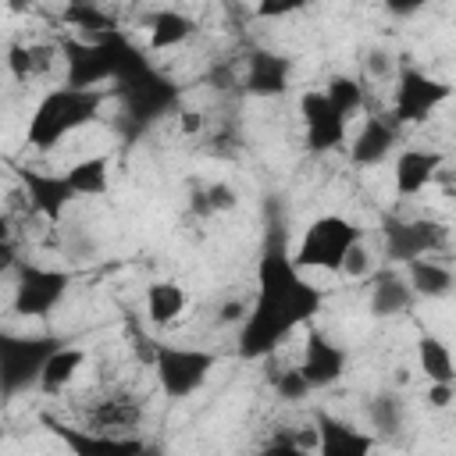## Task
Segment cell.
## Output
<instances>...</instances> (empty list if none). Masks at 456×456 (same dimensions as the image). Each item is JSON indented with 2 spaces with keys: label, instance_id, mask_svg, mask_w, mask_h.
Listing matches in <instances>:
<instances>
[{
  "label": "cell",
  "instance_id": "d6986e66",
  "mask_svg": "<svg viewBox=\"0 0 456 456\" xmlns=\"http://www.w3.org/2000/svg\"><path fill=\"white\" fill-rule=\"evenodd\" d=\"M406 281H410V289L417 296H428V299H438V296H445L452 289V274L431 256H420V260L406 264Z\"/></svg>",
  "mask_w": 456,
  "mask_h": 456
},
{
  "label": "cell",
  "instance_id": "6da1fadb",
  "mask_svg": "<svg viewBox=\"0 0 456 456\" xmlns=\"http://www.w3.org/2000/svg\"><path fill=\"white\" fill-rule=\"evenodd\" d=\"M260 285L256 306L242 321L239 353L242 356H267L289 338L303 321H310L321 306V289H314L292 264V256L267 253L260 260Z\"/></svg>",
  "mask_w": 456,
  "mask_h": 456
},
{
  "label": "cell",
  "instance_id": "277c9868",
  "mask_svg": "<svg viewBox=\"0 0 456 456\" xmlns=\"http://www.w3.org/2000/svg\"><path fill=\"white\" fill-rule=\"evenodd\" d=\"M153 370H157L160 388H164L171 399H185V395H192V392L207 381V374L214 370V353L185 349V346H157V353H153Z\"/></svg>",
  "mask_w": 456,
  "mask_h": 456
},
{
  "label": "cell",
  "instance_id": "7a4b0ae2",
  "mask_svg": "<svg viewBox=\"0 0 456 456\" xmlns=\"http://www.w3.org/2000/svg\"><path fill=\"white\" fill-rule=\"evenodd\" d=\"M360 239V228L349 221V217H338V214H321L314 217L299 242H296V253H292V264L299 274L314 278V274H338L342 267V256L349 253V246Z\"/></svg>",
  "mask_w": 456,
  "mask_h": 456
},
{
  "label": "cell",
  "instance_id": "52a82bcc",
  "mask_svg": "<svg viewBox=\"0 0 456 456\" xmlns=\"http://www.w3.org/2000/svg\"><path fill=\"white\" fill-rule=\"evenodd\" d=\"M342 367H346V353L335 346V342H328L324 335H310L306 338V346H303V363H299V370H303V378L310 381V388H328V385H335L338 378H342Z\"/></svg>",
  "mask_w": 456,
  "mask_h": 456
},
{
  "label": "cell",
  "instance_id": "8992f818",
  "mask_svg": "<svg viewBox=\"0 0 456 456\" xmlns=\"http://www.w3.org/2000/svg\"><path fill=\"white\" fill-rule=\"evenodd\" d=\"M299 114H303V128H306V146L310 150L324 153V150H335L346 139V121L335 114V107L328 103L324 93H303Z\"/></svg>",
  "mask_w": 456,
  "mask_h": 456
},
{
  "label": "cell",
  "instance_id": "9c48e42d",
  "mask_svg": "<svg viewBox=\"0 0 456 456\" xmlns=\"http://www.w3.org/2000/svg\"><path fill=\"white\" fill-rule=\"evenodd\" d=\"M75 456H135L142 449L139 438H125V435H100V431H89V428H64L57 424L53 428Z\"/></svg>",
  "mask_w": 456,
  "mask_h": 456
},
{
  "label": "cell",
  "instance_id": "3957f363",
  "mask_svg": "<svg viewBox=\"0 0 456 456\" xmlns=\"http://www.w3.org/2000/svg\"><path fill=\"white\" fill-rule=\"evenodd\" d=\"M100 96L96 93H86V86H71V89H57L50 93L36 114H32V125H28V142L46 150L53 142H61L68 132H75L78 125H86L96 110Z\"/></svg>",
  "mask_w": 456,
  "mask_h": 456
},
{
  "label": "cell",
  "instance_id": "cb8c5ba5",
  "mask_svg": "<svg viewBox=\"0 0 456 456\" xmlns=\"http://www.w3.org/2000/svg\"><path fill=\"white\" fill-rule=\"evenodd\" d=\"M324 96H328V103L335 107V114H338L342 121H349V118L363 107V86H360L356 78H349V75H335V78H328Z\"/></svg>",
  "mask_w": 456,
  "mask_h": 456
},
{
  "label": "cell",
  "instance_id": "4fadbf2b",
  "mask_svg": "<svg viewBox=\"0 0 456 456\" xmlns=\"http://www.w3.org/2000/svg\"><path fill=\"white\" fill-rule=\"evenodd\" d=\"M64 281H68V278L57 274V271L28 267L25 278H21V285H18V310H25V314H46V310L61 299Z\"/></svg>",
  "mask_w": 456,
  "mask_h": 456
},
{
  "label": "cell",
  "instance_id": "83f0119b",
  "mask_svg": "<svg viewBox=\"0 0 456 456\" xmlns=\"http://www.w3.org/2000/svg\"><path fill=\"white\" fill-rule=\"evenodd\" d=\"M256 456H314V452H306L292 435H285V438H278V442H271V445H264Z\"/></svg>",
  "mask_w": 456,
  "mask_h": 456
},
{
  "label": "cell",
  "instance_id": "2e32d148",
  "mask_svg": "<svg viewBox=\"0 0 456 456\" xmlns=\"http://www.w3.org/2000/svg\"><path fill=\"white\" fill-rule=\"evenodd\" d=\"M417 367L428 378V385H452L456 381V360H452L449 346L435 335H424L417 342Z\"/></svg>",
  "mask_w": 456,
  "mask_h": 456
},
{
  "label": "cell",
  "instance_id": "836d02e7",
  "mask_svg": "<svg viewBox=\"0 0 456 456\" xmlns=\"http://www.w3.org/2000/svg\"><path fill=\"white\" fill-rule=\"evenodd\" d=\"M135 456H164V452H160V445H146V442H142V449H139Z\"/></svg>",
  "mask_w": 456,
  "mask_h": 456
},
{
  "label": "cell",
  "instance_id": "4316f807",
  "mask_svg": "<svg viewBox=\"0 0 456 456\" xmlns=\"http://www.w3.org/2000/svg\"><path fill=\"white\" fill-rule=\"evenodd\" d=\"M370 420H374L381 431H392V428L399 424V410H395V403L385 399V395L374 399V403H370Z\"/></svg>",
  "mask_w": 456,
  "mask_h": 456
},
{
  "label": "cell",
  "instance_id": "ffe728a7",
  "mask_svg": "<svg viewBox=\"0 0 456 456\" xmlns=\"http://www.w3.org/2000/svg\"><path fill=\"white\" fill-rule=\"evenodd\" d=\"M189 36H192V21H189L182 11H160V14L150 21L146 43H150V50H175V46H182Z\"/></svg>",
  "mask_w": 456,
  "mask_h": 456
},
{
  "label": "cell",
  "instance_id": "9a60e30c",
  "mask_svg": "<svg viewBox=\"0 0 456 456\" xmlns=\"http://www.w3.org/2000/svg\"><path fill=\"white\" fill-rule=\"evenodd\" d=\"M82 363H86V353L82 349H75V346H57L46 360H43V370H39V388L43 392H64L75 378H78V370H82Z\"/></svg>",
  "mask_w": 456,
  "mask_h": 456
},
{
  "label": "cell",
  "instance_id": "7402d4cb",
  "mask_svg": "<svg viewBox=\"0 0 456 456\" xmlns=\"http://www.w3.org/2000/svg\"><path fill=\"white\" fill-rule=\"evenodd\" d=\"M392 150V128L385 125V121H378V118H370V121H363V128H360V135L353 139V160L356 164H378L385 153Z\"/></svg>",
  "mask_w": 456,
  "mask_h": 456
},
{
  "label": "cell",
  "instance_id": "e0dca14e",
  "mask_svg": "<svg viewBox=\"0 0 456 456\" xmlns=\"http://www.w3.org/2000/svg\"><path fill=\"white\" fill-rule=\"evenodd\" d=\"M185 314V289L178 281L146 285V317L153 324H175Z\"/></svg>",
  "mask_w": 456,
  "mask_h": 456
},
{
  "label": "cell",
  "instance_id": "1f68e13d",
  "mask_svg": "<svg viewBox=\"0 0 456 456\" xmlns=\"http://www.w3.org/2000/svg\"><path fill=\"white\" fill-rule=\"evenodd\" d=\"M242 310H246L242 303H224V306H221V321H246Z\"/></svg>",
  "mask_w": 456,
  "mask_h": 456
},
{
  "label": "cell",
  "instance_id": "603a6c76",
  "mask_svg": "<svg viewBox=\"0 0 456 456\" xmlns=\"http://www.w3.org/2000/svg\"><path fill=\"white\" fill-rule=\"evenodd\" d=\"M410 299H413L410 281H399V278H388V274L378 278L374 289H370V310H374L378 317H392V314L406 310Z\"/></svg>",
  "mask_w": 456,
  "mask_h": 456
},
{
  "label": "cell",
  "instance_id": "7c38bea8",
  "mask_svg": "<svg viewBox=\"0 0 456 456\" xmlns=\"http://www.w3.org/2000/svg\"><path fill=\"white\" fill-rule=\"evenodd\" d=\"M438 167H442V153H435V150H403L399 160H395V175H392L395 192H403V196L424 192L435 182Z\"/></svg>",
  "mask_w": 456,
  "mask_h": 456
},
{
  "label": "cell",
  "instance_id": "5bb4252c",
  "mask_svg": "<svg viewBox=\"0 0 456 456\" xmlns=\"http://www.w3.org/2000/svg\"><path fill=\"white\" fill-rule=\"evenodd\" d=\"M25 189H28V207H32L36 214L50 217V221H57V217L64 214L68 200L75 196L71 185H68V178H57V175H36V171L25 175Z\"/></svg>",
  "mask_w": 456,
  "mask_h": 456
},
{
  "label": "cell",
  "instance_id": "30bf717a",
  "mask_svg": "<svg viewBox=\"0 0 456 456\" xmlns=\"http://www.w3.org/2000/svg\"><path fill=\"white\" fill-rule=\"evenodd\" d=\"M142 420V406L128 395H110V399H100L89 413H86V428L89 431H100V435H125L132 428H139Z\"/></svg>",
  "mask_w": 456,
  "mask_h": 456
},
{
  "label": "cell",
  "instance_id": "4dcf8cb0",
  "mask_svg": "<svg viewBox=\"0 0 456 456\" xmlns=\"http://www.w3.org/2000/svg\"><path fill=\"white\" fill-rule=\"evenodd\" d=\"M299 4H285V0H274V4H256L253 7V14L256 18H281V14H289V11H296Z\"/></svg>",
  "mask_w": 456,
  "mask_h": 456
},
{
  "label": "cell",
  "instance_id": "8fae6325",
  "mask_svg": "<svg viewBox=\"0 0 456 456\" xmlns=\"http://www.w3.org/2000/svg\"><path fill=\"white\" fill-rule=\"evenodd\" d=\"M317 456H370L374 438L353 424H342L335 417H317Z\"/></svg>",
  "mask_w": 456,
  "mask_h": 456
},
{
  "label": "cell",
  "instance_id": "d4e9b609",
  "mask_svg": "<svg viewBox=\"0 0 456 456\" xmlns=\"http://www.w3.org/2000/svg\"><path fill=\"white\" fill-rule=\"evenodd\" d=\"M374 271V253L363 246V239H356L353 246H349V253L342 256V267H338V274L342 278H353V281H360V278H367Z\"/></svg>",
  "mask_w": 456,
  "mask_h": 456
},
{
  "label": "cell",
  "instance_id": "484cf974",
  "mask_svg": "<svg viewBox=\"0 0 456 456\" xmlns=\"http://www.w3.org/2000/svg\"><path fill=\"white\" fill-rule=\"evenodd\" d=\"M306 392H310V381L303 378L299 367H292V370H285V374L278 378V395H281V399H303Z\"/></svg>",
  "mask_w": 456,
  "mask_h": 456
},
{
  "label": "cell",
  "instance_id": "44dd1931",
  "mask_svg": "<svg viewBox=\"0 0 456 456\" xmlns=\"http://www.w3.org/2000/svg\"><path fill=\"white\" fill-rule=\"evenodd\" d=\"M285 75H289V64H285L281 57H274V53H256L253 64H249L246 86H249V93H256V96H274V93L285 89Z\"/></svg>",
  "mask_w": 456,
  "mask_h": 456
},
{
  "label": "cell",
  "instance_id": "d6a6232c",
  "mask_svg": "<svg viewBox=\"0 0 456 456\" xmlns=\"http://www.w3.org/2000/svg\"><path fill=\"white\" fill-rule=\"evenodd\" d=\"M367 71L381 75V71H385V53H370V61H367Z\"/></svg>",
  "mask_w": 456,
  "mask_h": 456
},
{
  "label": "cell",
  "instance_id": "ac0fdd59",
  "mask_svg": "<svg viewBox=\"0 0 456 456\" xmlns=\"http://www.w3.org/2000/svg\"><path fill=\"white\" fill-rule=\"evenodd\" d=\"M68 185L75 196H103L110 185V160L107 157H82L68 167Z\"/></svg>",
  "mask_w": 456,
  "mask_h": 456
},
{
  "label": "cell",
  "instance_id": "f546056e",
  "mask_svg": "<svg viewBox=\"0 0 456 456\" xmlns=\"http://www.w3.org/2000/svg\"><path fill=\"white\" fill-rule=\"evenodd\" d=\"M452 385H428V406H435V410H445L449 403H452Z\"/></svg>",
  "mask_w": 456,
  "mask_h": 456
},
{
  "label": "cell",
  "instance_id": "f1b7e54d",
  "mask_svg": "<svg viewBox=\"0 0 456 456\" xmlns=\"http://www.w3.org/2000/svg\"><path fill=\"white\" fill-rule=\"evenodd\" d=\"M207 200H210V210H232L235 207V189L217 182V185L207 189Z\"/></svg>",
  "mask_w": 456,
  "mask_h": 456
},
{
  "label": "cell",
  "instance_id": "ba28073f",
  "mask_svg": "<svg viewBox=\"0 0 456 456\" xmlns=\"http://www.w3.org/2000/svg\"><path fill=\"white\" fill-rule=\"evenodd\" d=\"M438 246V228L428 221H406V224H392L388 239H385V253L395 264H413L420 256H428Z\"/></svg>",
  "mask_w": 456,
  "mask_h": 456
},
{
  "label": "cell",
  "instance_id": "5b68a950",
  "mask_svg": "<svg viewBox=\"0 0 456 456\" xmlns=\"http://www.w3.org/2000/svg\"><path fill=\"white\" fill-rule=\"evenodd\" d=\"M449 100V86L428 78L424 71L417 68H406L395 82V103H392V114L395 121H424L438 103Z\"/></svg>",
  "mask_w": 456,
  "mask_h": 456
}]
</instances>
